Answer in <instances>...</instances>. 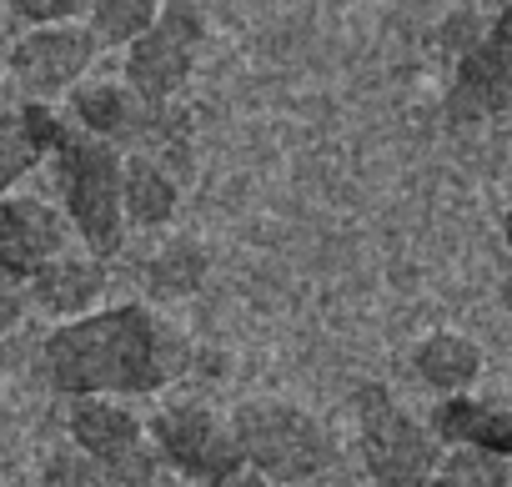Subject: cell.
<instances>
[{"instance_id": "9a60e30c", "label": "cell", "mask_w": 512, "mask_h": 487, "mask_svg": "<svg viewBox=\"0 0 512 487\" xmlns=\"http://www.w3.org/2000/svg\"><path fill=\"white\" fill-rule=\"evenodd\" d=\"M412 372H417L432 392H442V397H462V392L477 382V372H482V352H477L472 337L432 332V337L417 342V352H412Z\"/></svg>"}, {"instance_id": "cb8c5ba5", "label": "cell", "mask_w": 512, "mask_h": 487, "mask_svg": "<svg viewBox=\"0 0 512 487\" xmlns=\"http://www.w3.org/2000/svg\"><path fill=\"white\" fill-rule=\"evenodd\" d=\"M16 106V91H11V81H6V71H0V111H11Z\"/></svg>"}, {"instance_id": "30bf717a", "label": "cell", "mask_w": 512, "mask_h": 487, "mask_svg": "<svg viewBox=\"0 0 512 487\" xmlns=\"http://www.w3.org/2000/svg\"><path fill=\"white\" fill-rule=\"evenodd\" d=\"M71 111L81 121V136H91V141H101L111 151L161 141V121H166V111H151L121 81H86V86H76L71 91Z\"/></svg>"}, {"instance_id": "9c48e42d", "label": "cell", "mask_w": 512, "mask_h": 487, "mask_svg": "<svg viewBox=\"0 0 512 487\" xmlns=\"http://www.w3.org/2000/svg\"><path fill=\"white\" fill-rule=\"evenodd\" d=\"M66 252V221L41 196H0V287H26L36 267Z\"/></svg>"}, {"instance_id": "ffe728a7", "label": "cell", "mask_w": 512, "mask_h": 487, "mask_svg": "<svg viewBox=\"0 0 512 487\" xmlns=\"http://www.w3.org/2000/svg\"><path fill=\"white\" fill-rule=\"evenodd\" d=\"M482 36H487V26H482V11H477V6H457V11L442 21V31H437V41H442V51H447L452 61H462Z\"/></svg>"}, {"instance_id": "ac0fdd59", "label": "cell", "mask_w": 512, "mask_h": 487, "mask_svg": "<svg viewBox=\"0 0 512 487\" xmlns=\"http://www.w3.org/2000/svg\"><path fill=\"white\" fill-rule=\"evenodd\" d=\"M41 161H46V151L31 136V126L21 121V106L16 111H0V196H6L21 176H31Z\"/></svg>"}, {"instance_id": "6da1fadb", "label": "cell", "mask_w": 512, "mask_h": 487, "mask_svg": "<svg viewBox=\"0 0 512 487\" xmlns=\"http://www.w3.org/2000/svg\"><path fill=\"white\" fill-rule=\"evenodd\" d=\"M191 357L196 352L186 332L141 302L86 312L46 337V372L71 402L76 397L116 402V397L161 392L191 367Z\"/></svg>"}, {"instance_id": "7c38bea8", "label": "cell", "mask_w": 512, "mask_h": 487, "mask_svg": "<svg viewBox=\"0 0 512 487\" xmlns=\"http://www.w3.org/2000/svg\"><path fill=\"white\" fill-rule=\"evenodd\" d=\"M101 292H106V267H101V262H91V257H71V252L51 257L46 267H36V272H31V282L21 287L26 307L36 302L41 312L66 317V322L86 317V307H96V302H101Z\"/></svg>"}, {"instance_id": "7a4b0ae2", "label": "cell", "mask_w": 512, "mask_h": 487, "mask_svg": "<svg viewBox=\"0 0 512 487\" xmlns=\"http://www.w3.org/2000/svg\"><path fill=\"white\" fill-rule=\"evenodd\" d=\"M231 442L246 472H256L272 487H292V482H312L317 472L332 467V437L327 427L292 407V402H241L231 412Z\"/></svg>"}, {"instance_id": "5bb4252c", "label": "cell", "mask_w": 512, "mask_h": 487, "mask_svg": "<svg viewBox=\"0 0 512 487\" xmlns=\"http://www.w3.org/2000/svg\"><path fill=\"white\" fill-rule=\"evenodd\" d=\"M121 216L136 226H166L176 216V181L151 151L121 156Z\"/></svg>"}, {"instance_id": "ba28073f", "label": "cell", "mask_w": 512, "mask_h": 487, "mask_svg": "<svg viewBox=\"0 0 512 487\" xmlns=\"http://www.w3.org/2000/svg\"><path fill=\"white\" fill-rule=\"evenodd\" d=\"M96 41H91V31L86 26H46V31H31V36H21L16 46H11V56H6V81H11V91H21L26 101H51V96H61V91H71L86 71H91V61H96Z\"/></svg>"}, {"instance_id": "8fae6325", "label": "cell", "mask_w": 512, "mask_h": 487, "mask_svg": "<svg viewBox=\"0 0 512 487\" xmlns=\"http://www.w3.org/2000/svg\"><path fill=\"white\" fill-rule=\"evenodd\" d=\"M66 422H71V437H76V447L91 457L96 472H106V467H116V462H126L131 452L146 447L141 417H136L131 407L111 402V397H76Z\"/></svg>"}, {"instance_id": "8992f818", "label": "cell", "mask_w": 512, "mask_h": 487, "mask_svg": "<svg viewBox=\"0 0 512 487\" xmlns=\"http://www.w3.org/2000/svg\"><path fill=\"white\" fill-rule=\"evenodd\" d=\"M151 447L156 457L166 462V472L191 487H206L226 472L241 467L236 457V442H231V427L226 417H216L211 407L201 402H181V407H166L156 422H151Z\"/></svg>"}, {"instance_id": "2e32d148", "label": "cell", "mask_w": 512, "mask_h": 487, "mask_svg": "<svg viewBox=\"0 0 512 487\" xmlns=\"http://www.w3.org/2000/svg\"><path fill=\"white\" fill-rule=\"evenodd\" d=\"M206 247L201 241H171V247H161L151 262H146V287H151V297H161V302H176V297H191L201 282H206Z\"/></svg>"}, {"instance_id": "277c9868", "label": "cell", "mask_w": 512, "mask_h": 487, "mask_svg": "<svg viewBox=\"0 0 512 487\" xmlns=\"http://www.w3.org/2000/svg\"><path fill=\"white\" fill-rule=\"evenodd\" d=\"M352 407L362 422V457L372 487H422L437 472V442L382 382L357 387Z\"/></svg>"}, {"instance_id": "52a82bcc", "label": "cell", "mask_w": 512, "mask_h": 487, "mask_svg": "<svg viewBox=\"0 0 512 487\" xmlns=\"http://www.w3.org/2000/svg\"><path fill=\"white\" fill-rule=\"evenodd\" d=\"M507 101H512V11H492L487 36L457 61V76L447 91V121L467 131L502 116Z\"/></svg>"}, {"instance_id": "44dd1931", "label": "cell", "mask_w": 512, "mask_h": 487, "mask_svg": "<svg viewBox=\"0 0 512 487\" xmlns=\"http://www.w3.org/2000/svg\"><path fill=\"white\" fill-rule=\"evenodd\" d=\"M21 317H26V297H21L16 287H0V337L16 332V327H21Z\"/></svg>"}, {"instance_id": "d6986e66", "label": "cell", "mask_w": 512, "mask_h": 487, "mask_svg": "<svg viewBox=\"0 0 512 487\" xmlns=\"http://www.w3.org/2000/svg\"><path fill=\"white\" fill-rule=\"evenodd\" d=\"M0 16L11 21H26V26H56V21H76L86 16V0H11V6H0Z\"/></svg>"}, {"instance_id": "7402d4cb", "label": "cell", "mask_w": 512, "mask_h": 487, "mask_svg": "<svg viewBox=\"0 0 512 487\" xmlns=\"http://www.w3.org/2000/svg\"><path fill=\"white\" fill-rule=\"evenodd\" d=\"M206 487H272V482H262V477L246 472V467H236V472H226V477H216V482H206Z\"/></svg>"}, {"instance_id": "603a6c76", "label": "cell", "mask_w": 512, "mask_h": 487, "mask_svg": "<svg viewBox=\"0 0 512 487\" xmlns=\"http://www.w3.org/2000/svg\"><path fill=\"white\" fill-rule=\"evenodd\" d=\"M422 487H462V482H457L452 472H442V467H437V472H432V477H427Z\"/></svg>"}, {"instance_id": "4fadbf2b", "label": "cell", "mask_w": 512, "mask_h": 487, "mask_svg": "<svg viewBox=\"0 0 512 487\" xmlns=\"http://www.w3.org/2000/svg\"><path fill=\"white\" fill-rule=\"evenodd\" d=\"M432 437L452 442V447H467V452H492V457H507L512 452V417L492 402H477V397H442L437 412H432Z\"/></svg>"}, {"instance_id": "3957f363", "label": "cell", "mask_w": 512, "mask_h": 487, "mask_svg": "<svg viewBox=\"0 0 512 487\" xmlns=\"http://www.w3.org/2000/svg\"><path fill=\"white\" fill-rule=\"evenodd\" d=\"M56 186L76 236L91 247V262H111L126 247V216H121V151L66 131L56 146Z\"/></svg>"}, {"instance_id": "e0dca14e", "label": "cell", "mask_w": 512, "mask_h": 487, "mask_svg": "<svg viewBox=\"0 0 512 487\" xmlns=\"http://www.w3.org/2000/svg\"><path fill=\"white\" fill-rule=\"evenodd\" d=\"M86 21L96 46H131L156 26V0H91Z\"/></svg>"}, {"instance_id": "5b68a950", "label": "cell", "mask_w": 512, "mask_h": 487, "mask_svg": "<svg viewBox=\"0 0 512 487\" xmlns=\"http://www.w3.org/2000/svg\"><path fill=\"white\" fill-rule=\"evenodd\" d=\"M206 41V11L186 0L156 6V26L126 46V91H136L151 111H166L176 91L191 81L196 46Z\"/></svg>"}]
</instances>
